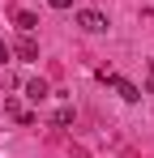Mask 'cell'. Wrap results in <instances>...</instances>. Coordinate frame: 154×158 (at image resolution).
<instances>
[{
	"mask_svg": "<svg viewBox=\"0 0 154 158\" xmlns=\"http://www.w3.org/2000/svg\"><path fill=\"white\" fill-rule=\"evenodd\" d=\"M77 26L86 30V34H103V30H107V13H99V9H81V13H77Z\"/></svg>",
	"mask_w": 154,
	"mask_h": 158,
	"instance_id": "cell-1",
	"label": "cell"
},
{
	"mask_svg": "<svg viewBox=\"0 0 154 158\" xmlns=\"http://www.w3.org/2000/svg\"><path fill=\"white\" fill-rule=\"evenodd\" d=\"M103 81H107V85H111V90H116L124 103H137V98H141V90H137L133 81H124V77H111V73H103Z\"/></svg>",
	"mask_w": 154,
	"mask_h": 158,
	"instance_id": "cell-2",
	"label": "cell"
},
{
	"mask_svg": "<svg viewBox=\"0 0 154 158\" xmlns=\"http://www.w3.org/2000/svg\"><path fill=\"white\" fill-rule=\"evenodd\" d=\"M9 52L17 56V60H39V43H34L30 34H22V39H17V43H13Z\"/></svg>",
	"mask_w": 154,
	"mask_h": 158,
	"instance_id": "cell-3",
	"label": "cell"
},
{
	"mask_svg": "<svg viewBox=\"0 0 154 158\" xmlns=\"http://www.w3.org/2000/svg\"><path fill=\"white\" fill-rule=\"evenodd\" d=\"M51 94V85L43 77H34V81H26V98H30V103H43V98H47Z\"/></svg>",
	"mask_w": 154,
	"mask_h": 158,
	"instance_id": "cell-4",
	"label": "cell"
},
{
	"mask_svg": "<svg viewBox=\"0 0 154 158\" xmlns=\"http://www.w3.org/2000/svg\"><path fill=\"white\" fill-rule=\"evenodd\" d=\"M34 26H39L34 13H17V30H22V34H34Z\"/></svg>",
	"mask_w": 154,
	"mask_h": 158,
	"instance_id": "cell-5",
	"label": "cell"
},
{
	"mask_svg": "<svg viewBox=\"0 0 154 158\" xmlns=\"http://www.w3.org/2000/svg\"><path fill=\"white\" fill-rule=\"evenodd\" d=\"M51 124H56V128H69V124H73V107H60V111H56V120H51Z\"/></svg>",
	"mask_w": 154,
	"mask_h": 158,
	"instance_id": "cell-6",
	"label": "cell"
},
{
	"mask_svg": "<svg viewBox=\"0 0 154 158\" xmlns=\"http://www.w3.org/2000/svg\"><path fill=\"white\" fill-rule=\"evenodd\" d=\"M146 94H154V64L146 69Z\"/></svg>",
	"mask_w": 154,
	"mask_h": 158,
	"instance_id": "cell-7",
	"label": "cell"
},
{
	"mask_svg": "<svg viewBox=\"0 0 154 158\" xmlns=\"http://www.w3.org/2000/svg\"><path fill=\"white\" fill-rule=\"evenodd\" d=\"M51 9H60V13H64V9H73V0H47Z\"/></svg>",
	"mask_w": 154,
	"mask_h": 158,
	"instance_id": "cell-8",
	"label": "cell"
},
{
	"mask_svg": "<svg viewBox=\"0 0 154 158\" xmlns=\"http://www.w3.org/2000/svg\"><path fill=\"white\" fill-rule=\"evenodd\" d=\"M9 56L13 52H9V43H4V34H0V60H9Z\"/></svg>",
	"mask_w": 154,
	"mask_h": 158,
	"instance_id": "cell-9",
	"label": "cell"
}]
</instances>
